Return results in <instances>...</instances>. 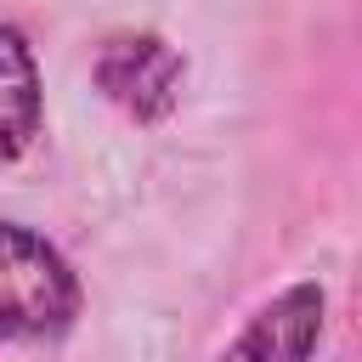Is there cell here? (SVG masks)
Instances as JSON below:
<instances>
[{"instance_id": "obj_1", "label": "cell", "mask_w": 362, "mask_h": 362, "mask_svg": "<svg viewBox=\"0 0 362 362\" xmlns=\"http://www.w3.org/2000/svg\"><path fill=\"white\" fill-rule=\"evenodd\" d=\"M74 317V277L51 243L0 221V334L34 339Z\"/></svg>"}, {"instance_id": "obj_2", "label": "cell", "mask_w": 362, "mask_h": 362, "mask_svg": "<svg viewBox=\"0 0 362 362\" xmlns=\"http://www.w3.org/2000/svg\"><path fill=\"white\" fill-rule=\"evenodd\" d=\"M317 322H322V294L300 283L255 317V328L238 339V351L226 362H305V351L317 339Z\"/></svg>"}, {"instance_id": "obj_3", "label": "cell", "mask_w": 362, "mask_h": 362, "mask_svg": "<svg viewBox=\"0 0 362 362\" xmlns=\"http://www.w3.org/2000/svg\"><path fill=\"white\" fill-rule=\"evenodd\" d=\"M40 124V79L17 28L0 23V158L23 153Z\"/></svg>"}]
</instances>
